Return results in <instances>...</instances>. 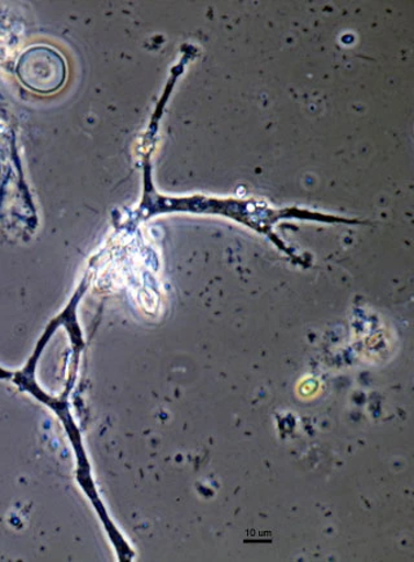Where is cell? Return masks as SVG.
I'll list each match as a JSON object with an SVG mask.
<instances>
[{
    "label": "cell",
    "instance_id": "cell-1",
    "mask_svg": "<svg viewBox=\"0 0 414 562\" xmlns=\"http://www.w3.org/2000/svg\"><path fill=\"white\" fill-rule=\"evenodd\" d=\"M20 82L41 94L55 93L67 82L64 57L53 47L34 46L20 56L16 67Z\"/></svg>",
    "mask_w": 414,
    "mask_h": 562
}]
</instances>
